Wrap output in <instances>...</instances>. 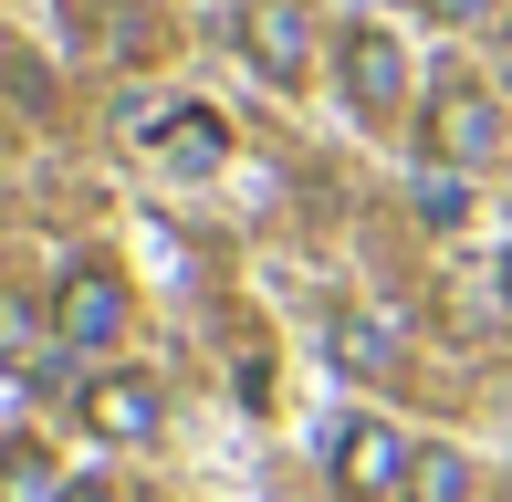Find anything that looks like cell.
Masks as SVG:
<instances>
[{
  "instance_id": "cell-9",
  "label": "cell",
  "mask_w": 512,
  "mask_h": 502,
  "mask_svg": "<svg viewBox=\"0 0 512 502\" xmlns=\"http://www.w3.org/2000/svg\"><path fill=\"white\" fill-rule=\"evenodd\" d=\"M471 492H481V471L460 461L450 440H429V450H418V471H408V492H398V502H471Z\"/></svg>"
},
{
  "instance_id": "cell-7",
  "label": "cell",
  "mask_w": 512,
  "mask_h": 502,
  "mask_svg": "<svg viewBox=\"0 0 512 502\" xmlns=\"http://www.w3.org/2000/svg\"><path fill=\"white\" fill-rule=\"evenodd\" d=\"M220 147H230V126L209 116V105H178V116L157 126V157H168L178 178H209V168H220Z\"/></svg>"
},
{
  "instance_id": "cell-8",
  "label": "cell",
  "mask_w": 512,
  "mask_h": 502,
  "mask_svg": "<svg viewBox=\"0 0 512 502\" xmlns=\"http://www.w3.org/2000/svg\"><path fill=\"white\" fill-rule=\"evenodd\" d=\"M324 356H335L345 377H387V356H398V335H387L377 314H335V325H324Z\"/></svg>"
},
{
  "instance_id": "cell-5",
  "label": "cell",
  "mask_w": 512,
  "mask_h": 502,
  "mask_svg": "<svg viewBox=\"0 0 512 502\" xmlns=\"http://www.w3.org/2000/svg\"><path fill=\"white\" fill-rule=\"evenodd\" d=\"M335 74H345V95H356V116H398L408 105V53H398V32H377V21H356V32L335 42Z\"/></svg>"
},
{
  "instance_id": "cell-10",
  "label": "cell",
  "mask_w": 512,
  "mask_h": 502,
  "mask_svg": "<svg viewBox=\"0 0 512 502\" xmlns=\"http://www.w3.org/2000/svg\"><path fill=\"white\" fill-rule=\"evenodd\" d=\"M11 502H63V482H53V450L32 440V429H11V482H0Z\"/></svg>"
},
{
  "instance_id": "cell-11",
  "label": "cell",
  "mask_w": 512,
  "mask_h": 502,
  "mask_svg": "<svg viewBox=\"0 0 512 502\" xmlns=\"http://www.w3.org/2000/svg\"><path fill=\"white\" fill-rule=\"evenodd\" d=\"M418 210H429V220H460V168H429V178H418Z\"/></svg>"
},
{
  "instance_id": "cell-12",
  "label": "cell",
  "mask_w": 512,
  "mask_h": 502,
  "mask_svg": "<svg viewBox=\"0 0 512 502\" xmlns=\"http://www.w3.org/2000/svg\"><path fill=\"white\" fill-rule=\"evenodd\" d=\"M418 11H439V21H481L492 0H418Z\"/></svg>"
},
{
  "instance_id": "cell-14",
  "label": "cell",
  "mask_w": 512,
  "mask_h": 502,
  "mask_svg": "<svg viewBox=\"0 0 512 502\" xmlns=\"http://www.w3.org/2000/svg\"><path fill=\"white\" fill-rule=\"evenodd\" d=\"M492 293H502V304H512V251H502V272H492Z\"/></svg>"
},
{
  "instance_id": "cell-6",
  "label": "cell",
  "mask_w": 512,
  "mask_h": 502,
  "mask_svg": "<svg viewBox=\"0 0 512 502\" xmlns=\"http://www.w3.org/2000/svg\"><path fill=\"white\" fill-rule=\"evenodd\" d=\"M74 408H84V429H95V440H126V450H147V440H157V419H168L147 377H105V387H84Z\"/></svg>"
},
{
  "instance_id": "cell-1",
  "label": "cell",
  "mask_w": 512,
  "mask_h": 502,
  "mask_svg": "<svg viewBox=\"0 0 512 502\" xmlns=\"http://www.w3.org/2000/svg\"><path fill=\"white\" fill-rule=\"evenodd\" d=\"M241 53H251V74H262V84H304L314 53H324L314 0H241Z\"/></svg>"
},
{
  "instance_id": "cell-2",
  "label": "cell",
  "mask_w": 512,
  "mask_h": 502,
  "mask_svg": "<svg viewBox=\"0 0 512 502\" xmlns=\"http://www.w3.org/2000/svg\"><path fill=\"white\" fill-rule=\"evenodd\" d=\"M53 335L74 356H105L115 335H126V272H115V262H74L63 293H53Z\"/></svg>"
},
{
  "instance_id": "cell-4",
  "label": "cell",
  "mask_w": 512,
  "mask_h": 502,
  "mask_svg": "<svg viewBox=\"0 0 512 502\" xmlns=\"http://www.w3.org/2000/svg\"><path fill=\"white\" fill-rule=\"evenodd\" d=\"M429 157L460 168V178L492 168V157H502V105L481 95V84H439V95H429Z\"/></svg>"
},
{
  "instance_id": "cell-13",
  "label": "cell",
  "mask_w": 512,
  "mask_h": 502,
  "mask_svg": "<svg viewBox=\"0 0 512 502\" xmlns=\"http://www.w3.org/2000/svg\"><path fill=\"white\" fill-rule=\"evenodd\" d=\"M63 502H115V492H105V482H74V492H63Z\"/></svg>"
},
{
  "instance_id": "cell-3",
  "label": "cell",
  "mask_w": 512,
  "mask_h": 502,
  "mask_svg": "<svg viewBox=\"0 0 512 502\" xmlns=\"http://www.w3.org/2000/svg\"><path fill=\"white\" fill-rule=\"evenodd\" d=\"M324 461H335V492H356V502H387V492H408L418 450H408L387 419H345L335 440H324Z\"/></svg>"
}]
</instances>
